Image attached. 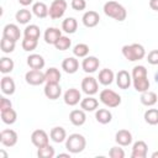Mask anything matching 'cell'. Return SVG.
Returning a JSON list of instances; mask_svg holds the SVG:
<instances>
[{
  "instance_id": "1f68e13d",
  "label": "cell",
  "mask_w": 158,
  "mask_h": 158,
  "mask_svg": "<svg viewBox=\"0 0 158 158\" xmlns=\"http://www.w3.org/2000/svg\"><path fill=\"white\" fill-rule=\"evenodd\" d=\"M15 19H16V21H17L19 23L26 25V23H28L30 20L32 19V14H31V11L27 10V9H20V10L15 14Z\"/></svg>"
},
{
  "instance_id": "2e32d148",
  "label": "cell",
  "mask_w": 158,
  "mask_h": 158,
  "mask_svg": "<svg viewBox=\"0 0 158 158\" xmlns=\"http://www.w3.org/2000/svg\"><path fill=\"white\" fill-rule=\"evenodd\" d=\"M81 20H83V23H84L85 27L91 28V27H95V26L99 23L100 16H99V14H98L96 11L89 10V11H86V12L83 15V19H81Z\"/></svg>"
},
{
  "instance_id": "3957f363",
  "label": "cell",
  "mask_w": 158,
  "mask_h": 158,
  "mask_svg": "<svg viewBox=\"0 0 158 158\" xmlns=\"http://www.w3.org/2000/svg\"><path fill=\"white\" fill-rule=\"evenodd\" d=\"M85 146H86V139L80 133H72L65 139V148L68 149V152H70L73 154L83 152Z\"/></svg>"
},
{
  "instance_id": "277c9868",
  "label": "cell",
  "mask_w": 158,
  "mask_h": 158,
  "mask_svg": "<svg viewBox=\"0 0 158 158\" xmlns=\"http://www.w3.org/2000/svg\"><path fill=\"white\" fill-rule=\"evenodd\" d=\"M99 99L107 107H117L121 104V96L116 91H114L111 89L101 90L100 95H99Z\"/></svg>"
},
{
  "instance_id": "4fadbf2b",
  "label": "cell",
  "mask_w": 158,
  "mask_h": 158,
  "mask_svg": "<svg viewBox=\"0 0 158 158\" xmlns=\"http://www.w3.org/2000/svg\"><path fill=\"white\" fill-rule=\"evenodd\" d=\"M99 65H100V60L94 57V56H86L83 62H81V68L85 73H94L99 69Z\"/></svg>"
},
{
  "instance_id": "f5cc1de1",
  "label": "cell",
  "mask_w": 158,
  "mask_h": 158,
  "mask_svg": "<svg viewBox=\"0 0 158 158\" xmlns=\"http://www.w3.org/2000/svg\"><path fill=\"white\" fill-rule=\"evenodd\" d=\"M154 79H156V81L158 83V72H157V73L154 74Z\"/></svg>"
},
{
  "instance_id": "83f0119b",
  "label": "cell",
  "mask_w": 158,
  "mask_h": 158,
  "mask_svg": "<svg viewBox=\"0 0 158 158\" xmlns=\"http://www.w3.org/2000/svg\"><path fill=\"white\" fill-rule=\"evenodd\" d=\"M95 118H96V121H98L99 123L106 125V123L111 122V120H112V114H111L107 109H99V110H96V112H95Z\"/></svg>"
},
{
  "instance_id": "ba28073f",
  "label": "cell",
  "mask_w": 158,
  "mask_h": 158,
  "mask_svg": "<svg viewBox=\"0 0 158 158\" xmlns=\"http://www.w3.org/2000/svg\"><path fill=\"white\" fill-rule=\"evenodd\" d=\"M81 90L86 94V95H94L99 91V84L98 80L94 77H85L81 80Z\"/></svg>"
},
{
  "instance_id": "60d3db41",
  "label": "cell",
  "mask_w": 158,
  "mask_h": 158,
  "mask_svg": "<svg viewBox=\"0 0 158 158\" xmlns=\"http://www.w3.org/2000/svg\"><path fill=\"white\" fill-rule=\"evenodd\" d=\"M37 44H38V40H32V38H26V37L22 40V43H21L23 51H26V52H31V51L36 49Z\"/></svg>"
},
{
  "instance_id": "7a4b0ae2",
  "label": "cell",
  "mask_w": 158,
  "mask_h": 158,
  "mask_svg": "<svg viewBox=\"0 0 158 158\" xmlns=\"http://www.w3.org/2000/svg\"><path fill=\"white\" fill-rule=\"evenodd\" d=\"M122 54L127 60L136 62V60H141L146 57V49L139 43L126 44L122 47Z\"/></svg>"
},
{
  "instance_id": "cb8c5ba5",
  "label": "cell",
  "mask_w": 158,
  "mask_h": 158,
  "mask_svg": "<svg viewBox=\"0 0 158 158\" xmlns=\"http://www.w3.org/2000/svg\"><path fill=\"white\" fill-rule=\"evenodd\" d=\"M98 106H99V101L95 98H93L91 95H88L86 98L81 99V101H80V107L84 111H89V112L95 111L98 109Z\"/></svg>"
},
{
  "instance_id": "e0dca14e",
  "label": "cell",
  "mask_w": 158,
  "mask_h": 158,
  "mask_svg": "<svg viewBox=\"0 0 158 158\" xmlns=\"http://www.w3.org/2000/svg\"><path fill=\"white\" fill-rule=\"evenodd\" d=\"M43 37H44L46 43L54 46L56 42L62 37V32H60V30L57 28V27H48V28L44 31Z\"/></svg>"
},
{
  "instance_id": "ac0fdd59",
  "label": "cell",
  "mask_w": 158,
  "mask_h": 158,
  "mask_svg": "<svg viewBox=\"0 0 158 158\" xmlns=\"http://www.w3.org/2000/svg\"><path fill=\"white\" fill-rule=\"evenodd\" d=\"M115 141L118 146L126 147L132 143V133L128 130H120L115 135Z\"/></svg>"
},
{
  "instance_id": "d6a6232c",
  "label": "cell",
  "mask_w": 158,
  "mask_h": 158,
  "mask_svg": "<svg viewBox=\"0 0 158 158\" xmlns=\"http://www.w3.org/2000/svg\"><path fill=\"white\" fill-rule=\"evenodd\" d=\"M133 80V88L138 93H144L149 89V80L148 77L144 78H138V79H132Z\"/></svg>"
},
{
  "instance_id": "f35d334b",
  "label": "cell",
  "mask_w": 158,
  "mask_h": 158,
  "mask_svg": "<svg viewBox=\"0 0 158 158\" xmlns=\"http://www.w3.org/2000/svg\"><path fill=\"white\" fill-rule=\"evenodd\" d=\"M15 47H16V42H15V41L9 40V38H6V37H2V38H1L0 48H1V51H2L4 53H11V52H14Z\"/></svg>"
},
{
  "instance_id": "6da1fadb",
  "label": "cell",
  "mask_w": 158,
  "mask_h": 158,
  "mask_svg": "<svg viewBox=\"0 0 158 158\" xmlns=\"http://www.w3.org/2000/svg\"><path fill=\"white\" fill-rule=\"evenodd\" d=\"M104 12L106 16L116 20V21H123L127 16L126 9L118 4L117 1H107L104 5Z\"/></svg>"
},
{
  "instance_id": "f1b7e54d",
  "label": "cell",
  "mask_w": 158,
  "mask_h": 158,
  "mask_svg": "<svg viewBox=\"0 0 158 158\" xmlns=\"http://www.w3.org/2000/svg\"><path fill=\"white\" fill-rule=\"evenodd\" d=\"M32 12L38 17V19H44L48 16V12H49V9L47 7V5L44 2H35L33 6H32Z\"/></svg>"
},
{
  "instance_id": "f907efd6",
  "label": "cell",
  "mask_w": 158,
  "mask_h": 158,
  "mask_svg": "<svg viewBox=\"0 0 158 158\" xmlns=\"http://www.w3.org/2000/svg\"><path fill=\"white\" fill-rule=\"evenodd\" d=\"M151 157H152V158H158V151H156V152H153Z\"/></svg>"
},
{
  "instance_id": "30bf717a",
  "label": "cell",
  "mask_w": 158,
  "mask_h": 158,
  "mask_svg": "<svg viewBox=\"0 0 158 158\" xmlns=\"http://www.w3.org/2000/svg\"><path fill=\"white\" fill-rule=\"evenodd\" d=\"M63 100L67 105L69 106H75L77 104H79V101H81V94L78 89L75 88H70L68 89L64 95H63Z\"/></svg>"
},
{
  "instance_id": "ffe728a7",
  "label": "cell",
  "mask_w": 158,
  "mask_h": 158,
  "mask_svg": "<svg viewBox=\"0 0 158 158\" xmlns=\"http://www.w3.org/2000/svg\"><path fill=\"white\" fill-rule=\"evenodd\" d=\"M62 69L68 74H74L79 69V62L74 57H68L62 62Z\"/></svg>"
},
{
  "instance_id": "7bdbcfd3",
  "label": "cell",
  "mask_w": 158,
  "mask_h": 158,
  "mask_svg": "<svg viewBox=\"0 0 158 158\" xmlns=\"http://www.w3.org/2000/svg\"><path fill=\"white\" fill-rule=\"evenodd\" d=\"M109 157L111 158H123L125 157V151L120 147H111L109 151Z\"/></svg>"
},
{
  "instance_id": "d6986e66",
  "label": "cell",
  "mask_w": 158,
  "mask_h": 158,
  "mask_svg": "<svg viewBox=\"0 0 158 158\" xmlns=\"http://www.w3.org/2000/svg\"><path fill=\"white\" fill-rule=\"evenodd\" d=\"M46 62H44V58L41 56V54H37V53H32L27 57V65L31 68V69H38L41 70L43 67H44Z\"/></svg>"
},
{
  "instance_id": "c3c4849f",
  "label": "cell",
  "mask_w": 158,
  "mask_h": 158,
  "mask_svg": "<svg viewBox=\"0 0 158 158\" xmlns=\"http://www.w3.org/2000/svg\"><path fill=\"white\" fill-rule=\"evenodd\" d=\"M33 0H19V4H21L22 6H28L30 4H32Z\"/></svg>"
},
{
  "instance_id": "5b68a950",
  "label": "cell",
  "mask_w": 158,
  "mask_h": 158,
  "mask_svg": "<svg viewBox=\"0 0 158 158\" xmlns=\"http://www.w3.org/2000/svg\"><path fill=\"white\" fill-rule=\"evenodd\" d=\"M67 6H68V4L65 0H53L52 4L49 5V12H48L49 17L53 20L60 19L65 14Z\"/></svg>"
},
{
  "instance_id": "e575fe53",
  "label": "cell",
  "mask_w": 158,
  "mask_h": 158,
  "mask_svg": "<svg viewBox=\"0 0 158 158\" xmlns=\"http://www.w3.org/2000/svg\"><path fill=\"white\" fill-rule=\"evenodd\" d=\"M23 35H25L26 38L38 40L40 36H41V31H40V27L37 25H28V26H26V28L23 31Z\"/></svg>"
},
{
  "instance_id": "5bb4252c",
  "label": "cell",
  "mask_w": 158,
  "mask_h": 158,
  "mask_svg": "<svg viewBox=\"0 0 158 158\" xmlns=\"http://www.w3.org/2000/svg\"><path fill=\"white\" fill-rule=\"evenodd\" d=\"M131 83H132V77L127 70L122 69V70L117 72V74H116V84H117V86L120 89H123V90L128 89Z\"/></svg>"
},
{
  "instance_id": "4dcf8cb0",
  "label": "cell",
  "mask_w": 158,
  "mask_h": 158,
  "mask_svg": "<svg viewBox=\"0 0 158 158\" xmlns=\"http://www.w3.org/2000/svg\"><path fill=\"white\" fill-rule=\"evenodd\" d=\"M44 75H46V83H59L60 78H62L59 69H57L54 67L48 68L44 72Z\"/></svg>"
},
{
  "instance_id": "b9f144b4",
  "label": "cell",
  "mask_w": 158,
  "mask_h": 158,
  "mask_svg": "<svg viewBox=\"0 0 158 158\" xmlns=\"http://www.w3.org/2000/svg\"><path fill=\"white\" fill-rule=\"evenodd\" d=\"M132 79H138V78H144L148 77L147 69L144 65H135L132 69V74H131Z\"/></svg>"
},
{
  "instance_id": "681fc988",
  "label": "cell",
  "mask_w": 158,
  "mask_h": 158,
  "mask_svg": "<svg viewBox=\"0 0 158 158\" xmlns=\"http://www.w3.org/2000/svg\"><path fill=\"white\" fill-rule=\"evenodd\" d=\"M59 157H67V158H70V152L69 153H59L58 154V158Z\"/></svg>"
},
{
  "instance_id": "8d00e7d4",
  "label": "cell",
  "mask_w": 158,
  "mask_h": 158,
  "mask_svg": "<svg viewBox=\"0 0 158 158\" xmlns=\"http://www.w3.org/2000/svg\"><path fill=\"white\" fill-rule=\"evenodd\" d=\"M144 121L148 125H158V109H148L144 112Z\"/></svg>"
},
{
  "instance_id": "7c38bea8",
  "label": "cell",
  "mask_w": 158,
  "mask_h": 158,
  "mask_svg": "<svg viewBox=\"0 0 158 158\" xmlns=\"http://www.w3.org/2000/svg\"><path fill=\"white\" fill-rule=\"evenodd\" d=\"M2 37H6L9 40H12L15 42H17L21 37V31L17 25L15 23H7L4 30H2Z\"/></svg>"
},
{
  "instance_id": "bcb514c9",
  "label": "cell",
  "mask_w": 158,
  "mask_h": 158,
  "mask_svg": "<svg viewBox=\"0 0 158 158\" xmlns=\"http://www.w3.org/2000/svg\"><path fill=\"white\" fill-rule=\"evenodd\" d=\"M10 107H12V102L9 99H6L5 96H1L0 98V111L10 109Z\"/></svg>"
},
{
  "instance_id": "836d02e7",
  "label": "cell",
  "mask_w": 158,
  "mask_h": 158,
  "mask_svg": "<svg viewBox=\"0 0 158 158\" xmlns=\"http://www.w3.org/2000/svg\"><path fill=\"white\" fill-rule=\"evenodd\" d=\"M14 67H15V63L11 58H7V57L0 58V72L2 74L11 73L14 70Z\"/></svg>"
},
{
  "instance_id": "816d5d0a",
  "label": "cell",
  "mask_w": 158,
  "mask_h": 158,
  "mask_svg": "<svg viewBox=\"0 0 158 158\" xmlns=\"http://www.w3.org/2000/svg\"><path fill=\"white\" fill-rule=\"evenodd\" d=\"M0 157H5V158H6V157H7V154H6L4 151H0Z\"/></svg>"
},
{
  "instance_id": "603a6c76",
  "label": "cell",
  "mask_w": 158,
  "mask_h": 158,
  "mask_svg": "<svg viewBox=\"0 0 158 158\" xmlns=\"http://www.w3.org/2000/svg\"><path fill=\"white\" fill-rule=\"evenodd\" d=\"M49 137H51V139H52L53 142H56V143H62L63 141L67 139V132H65V130H64L63 127L56 126V127H53V128L51 130Z\"/></svg>"
},
{
  "instance_id": "484cf974",
  "label": "cell",
  "mask_w": 158,
  "mask_h": 158,
  "mask_svg": "<svg viewBox=\"0 0 158 158\" xmlns=\"http://www.w3.org/2000/svg\"><path fill=\"white\" fill-rule=\"evenodd\" d=\"M139 99H141V102H142L144 106H153V105L157 104V101H158L157 94H156L154 91H149V90L142 93Z\"/></svg>"
},
{
  "instance_id": "f546056e",
  "label": "cell",
  "mask_w": 158,
  "mask_h": 158,
  "mask_svg": "<svg viewBox=\"0 0 158 158\" xmlns=\"http://www.w3.org/2000/svg\"><path fill=\"white\" fill-rule=\"evenodd\" d=\"M62 30L65 33H74L78 30V21L74 17H67L62 22Z\"/></svg>"
},
{
  "instance_id": "d4e9b609",
  "label": "cell",
  "mask_w": 158,
  "mask_h": 158,
  "mask_svg": "<svg viewBox=\"0 0 158 158\" xmlns=\"http://www.w3.org/2000/svg\"><path fill=\"white\" fill-rule=\"evenodd\" d=\"M99 83L100 84H102V85H110L112 81H114V79H115V74H114V72L111 70V69H109V68H104V69H101L100 70V73H99Z\"/></svg>"
},
{
  "instance_id": "4316f807",
  "label": "cell",
  "mask_w": 158,
  "mask_h": 158,
  "mask_svg": "<svg viewBox=\"0 0 158 158\" xmlns=\"http://www.w3.org/2000/svg\"><path fill=\"white\" fill-rule=\"evenodd\" d=\"M1 114V120H2V122L4 123H6V125H12V123H15L16 122V120H17V114H16V111L12 109V107H10V109H6V110H2V111H0Z\"/></svg>"
},
{
  "instance_id": "74e56055",
  "label": "cell",
  "mask_w": 158,
  "mask_h": 158,
  "mask_svg": "<svg viewBox=\"0 0 158 158\" xmlns=\"http://www.w3.org/2000/svg\"><path fill=\"white\" fill-rule=\"evenodd\" d=\"M73 53L78 58H85L89 54V46L86 43H78L74 46Z\"/></svg>"
},
{
  "instance_id": "9a60e30c",
  "label": "cell",
  "mask_w": 158,
  "mask_h": 158,
  "mask_svg": "<svg viewBox=\"0 0 158 158\" xmlns=\"http://www.w3.org/2000/svg\"><path fill=\"white\" fill-rule=\"evenodd\" d=\"M147 152H148L147 143L144 141H137V142L133 143L131 157L132 158H146L147 157Z\"/></svg>"
},
{
  "instance_id": "7402d4cb",
  "label": "cell",
  "mask_w": 158,
  "mask_h": 158,
  "mask_svg": "<svg viewBox=\"0 0 158 158\" xmlns=\"http://www.w3.org/2000/svg\"><path fill=\"white\" fill-rule=\"evenodd\" d=\"M69 120L74 126H83L85 123V121H86L85 111L83 109L81 110H73L69 114Z\"/></svg>"
},
{
  "instance_id": "44dd1931",
  "label": "cell",
  "mask_w": 158,
  "mask_h": 158,
  "mask_svg": "<svg viewBox=\"0 0 158 158\" xmlns=\"http://www.w3.org/2000/svg\"><path fill=\"white\" fill-rule=\"evenodd\" d=\"M0 88H1V91L5 94V95H12L15 93V89H16V85H15V81L11 77H2L1 78V81H0Z\"/></svg>"
},
{
  "instance_id": "f6af8a7d",
  "label": "cell",
  "mask_w": 158,
  "mask_h": 158,
  "mask_svg": "<svg viewBox=\"0 0 158 158\" xmlns=\"http://www.w3.org/2000/svg\"><path fill=\"white\" fill-rule=\"evenodd\" d=\"M147 62L152 65H157L158 64V49H153L148 53L147 56Z\"/></svg>"
},
{
  "instance_id": "8992f818",
  "label": "cell",
  "mask_w": 158,
  "mask_h": 158,
  "mask_svg": "<svg viewBox=\"0 0 158 158\" xmlns=\"http://www.w3.org/2000/svg\"><path fill=\"white\" fill-rule=\"evenodd\" d=\"M26 83L30 85H41L46 81V75L42 70L38 69H31L25 74Z\"/></svg>"
},
{
  "instance_id": "8fae6325",
  "label": "cell",
  "mask_w": 158,
  "mask_h": 158,
  "mask_svg": "<svg viewBox=\"0 0 158 158\" xmlns=\"http://www.w3.org/2000/svg\"><path fill=\"white\" fill-rule=\"evenodd\" d=\"M43 90H44V95L49 100H57L62 94V88L59 83H46Z\"/></svg>"
},
{
  "instance_id": "52a82bcc",
  "label": "cell",
  "mask_w": 158,
  "mask_h": 158,
  "mask_svg": "<svg viewBox=\"0 0 158 158\" xmlns=\"http://www.w3.org/2000/svg\"><path fill=\"white\" fill-rule=\"evenodd\" d=\"M17 138L19 137H17L16 131L11 128H6L0 132V142L5 147H14L17 143Z\"/></svg>"
},
{
  "instance_id": "d590c367",
  "label": "cell",
  "mask_w": 158,
  "mask_h": 158,
  "mask_svg": "<svg viewBox=\"0 0 158 158\" xmlns=\"http://www.w3.org/2000/svg\"><path fill=\"white\" fill-rule=\"evenodd\" d=\"M54 154H56L54 148H53L49 143L46 144V146H43V147H40V148L37 149V156H38L40 158H53Z\"/></svg>"
},
{
  "instance_id": "ee69618b",
  "label": "cell",
  "mask_w": 158,
  "mask_h": 158,
  "mask_svg": "<svg viewBox=\"0 0 158 158\" xmlns=\"http://www.w3.org/2000/svg\"><path fill=\"white\" fill-rule=\"evenodd\" d=\"M70 6L75 11H83L86 7V1L85 0H72Z\"/></svg>"
},
{
  "instance_id": "ab89813d",
  "label": "cell",
  "mask_w": 158,
  "mask_h": 158,
  "mask_svg": "<svg viewBox=\"0 0 158 158\" xmlns=\"http://www.w3.org/2000/svg\"><path fill=\"white\" fill-rule=\"evenodd\" d=\"M70 46H72V41H70V38L67 37V36H62V37L56 42V44H54V47H56L58 51H67V49H69Z\"/></svg>"
},
{
  "instance_id": "7dc6e473",
  "label": "cell",
  "mask_w": 158,
  "mask_h": 158,
  "mask_svg": "<svg viewBox=\"0 0 158 158\" xmlns=\"http://www.w3.org/2000/svg\"><path fill=\"white\" fill-rule=\"evenodd\" d=\"M149 7L154 11H158V0H149Z\"/></svg>"
},
{
  "instance_id": "9c48e42d",
  "label": "cell",
  "mask_w": 158,
  "mask_h": 158,
  "mask_svg": "<svg viewBox=\"0 0 158 158\" xmlns=\"http://www.w3.org/2000/svg\"><path fill=\"white\" fill-rule=\"evenodd\" d=\"M31 142L33 143V146H36L37 148L43 147L46 144L49 143V138L46 131L43 130H35L31 135Z\"/></svg>"
}]
</instances>
